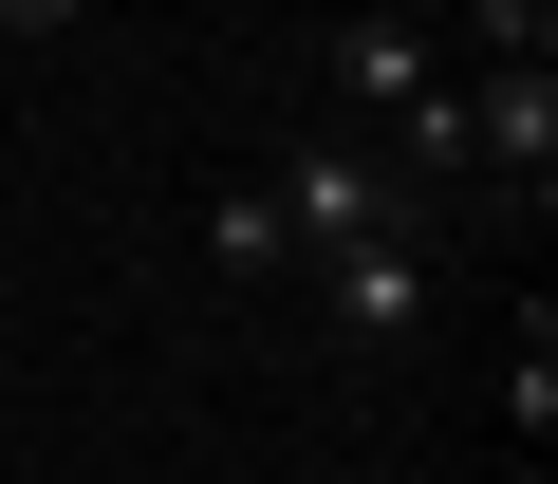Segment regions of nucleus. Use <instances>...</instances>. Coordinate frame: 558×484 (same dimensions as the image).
I'll use <instances>...</instances> for the list:
<instances>
[{
	"instance_id": "nucleus-1",
	"label": "nucleus",
	"mask_w": 558,
	"mask_h": 484,
	"mask_svg": "<svg viewBox=\"0 0 558 484\" xmlns=\"http://www.w3.org/2000/svg\"><path fill=\"white\" fill-rule=\"evenodd\" d=\"M260 205H279V242H299V262H336V242H391V223H428V205H410V186H391L354 131H299Z\"/></svg>"
},
{
	"instance_id": "nucleus-2",
	"label": "nucleus",
	"mask_w": 558,
	"mask_h": 484,
	"mask_svg": "<svg viewBox=\"0 0 558 484\" xmlns=\"http://www.w3.org/2000/svg\"><path fill=\"white\" fill-rule=\"evenodd\" d=\"M299 280H317V317H336L354 354H428V223L336 242V262H299Z\"/></svg>"
},
{
	"instance_id": "nucleus-3",
	"label": "nucleus",
	"mask_w": 558,
	"mask_h": 484,
	"mask_svg": "<svg viewBox=\"0 0 558 484\" xmlns=\"http://www.w3.org/2000/svg\"><path fill=\"white\" fill-rule=\"evenodd\" d=\"M465 168H502L521 205L558 186V57H502V75H465Z\"/></svg>"
},
{
	"instance_id": "nucleus-4",
	"label": "nucleus",
	"mask_w": 558,
	"mask_h": 484,
	"mask_svg": "<svg viewBox=\"0 0 558 484\" xmlns=\"http://www.w3.org/2000/svg\"><path fill=\"white\" fill-rule=\"evenodd\" d=\"M336 94L391 131L410 94H447V38H428V20H336Z\"/></svg>"
},
{
	"instance_id": "nucleus-5",
	"label": "nucleus",
	"mask_w": 558,
	"mask_h": 484,
	"mask_svg": "<svg viewBox=\"0 0 558 484\" xmlns=\"http://www.w3.org/2000/svg\"><path fill=\"white\" fill-rule=\"evenodd\" d=\"M205 262H223V280H299V242H279L260 186H223V205H205Z\"/></svg>"
},
{
	"instance_id": "nucleus-6",
	"label": "nucleus",
	"mask_w": 558,
	"mask_h": 484,
	"mask_svg": "<svg viewBox=\"0 0 558 484\" xmlns=\"http://www.w3.org/2000/svg\"><path fill=\"white\" fill-rule=\"evenodd\" d=\"M465 57L502 75V57H558V0H465Z\"/></svg>"
},
{
	"instance_id": "nucleus-7",
	"label": "nucleus",
	"mask_w": 558,
	"mask_h": 484,
	"mask_svg": "<svg viewBox=\"0 0 558 484\" xmlns=\"http://www.w3.org/2000/svg\"><path fill=\"white\" fill-rule=\"evenodd\" d=\"M502 428H521V447L558 428V336H539V317H521V354H502Z\"/></svg>"
},
{
	"instance_id": "nucleus-8",
	"label": "nucleus",
	"mask_w": 558,
	"mask_h": 484,
	"mask_svg": "<svg viewBox=\"0 0 558 484\" xmlns=\"http://www.w3.org/2000/svg\"><path fill=\"white\" fill-rule=\"evenodd\" d=\"M0 38H75V0H0Z\"/></svg>"
}]
</instances>
